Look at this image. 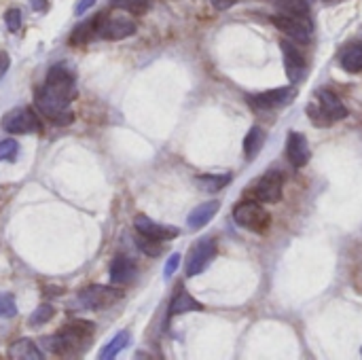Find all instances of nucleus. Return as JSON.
<instances>
[{"label":"nucleus","mask_w":362,"mask_h":360,"mask_svg":"<svg viewBox=\"0 0 362 360\" xmlns=\"http://www.w3.org/2000/svg\"><path fill=\"white\" fill-rule=\"evenodd\" d=\"M74 98V76L66 66H53L45 83L36 89V108L53 125H70L74 115L70 102Z\"/></svg>","instance_id":"obj_1"},{"label":"nucleus","mask_w":362,"mask_h":360,"mask_svg":"<svg viewBox=\"0 0 362 360\" xmlns=\"http://www.w3.org/2000/svg\"><path fill=\"white\" fill-rule=\"evenodd\" d=\"M93 333H95V325L89 320H70L68 325H64L53 337L47 339V344L51 346V350L57 356H66V359H74L87 352V348L93 342Z\"/></svg>","instance_id":"obj_2"},{"label":"nucleus","mask_w":362,"mask_h":360,"mask_svg":"<svg viewBox=\"0 0 362 360\" xmlns=\"http://www.w3.org/2000/svg\"><path fill=\"white\" fill-rule=\"evenodd\" d=\"M308 117L318 127H329L348 117V108L331 89H318L316 102L308 104Z\"/></svg>","instance_id":"obj_3"},{"label":"nucleus","mask_w":362,"mask_h":360,"mask_svg":"<svg viewBox=\"0 0 362 360\" xmlns=\"http://www.w3.org/2000/svg\"><path fill=\"white\" fill-rule=\"evenodd\" d=\"M233 221L255 233H265L272 225V216L269 212L263 208L261 202L257 199H244L233 208Z\"/></svg>","instance_id":"obj_4"},{"label":"nucleus","mask_w":362,"mask_h":360,"mask_svg":"<svg viewBox=\"0 0 362 360\" xmlns=\"http://www.w3.org/2000/svg\"><path fill=\"white\" fill-rule=\"evenodd\" d=\"M136 34V21L119 11L112 13H100L98 21V38L104 40H123Z\"/></svg>","instance_id":"obj_5"},{"label":"nucleus","mask_w":362,"mask_h":360,"mask_svg":"<svg viewBox=\"0 0 362 360\" xmlns=\"http://www.w3.org/2000/svg\"><path fill=\"white\" fill-rule=\"evenodd\" d=\"M121 299H123V291H121L119 286L93 284V286H87L85 291L78 293V303H81L85 310H93V312L108 310L110 306L119 303Z\"/></svg>","instance_id":"obj_6"},{"label":"nucleus","mask_w":362,"mask_h":360,"mask_svg":"<svg viewBox=\"0 0 362 360\" xmlns=\"http://www.w3.org/2000/svg\"><path fill=\"white\" fill-rule=\"evenodd\" d=\"M2 129L8 134H38L42 129L40 119L32 108H13L2 117Z\"/></svg>","instance_id":"obj_7"},{"label":"nucleus","mask_w":362,"mask_h":360,"mask_svg":"<svg viewBox=\"0 0 362 360\" xmlns=\"http://www.w3.org/2000/svg\"><path fill=\"white\" fill-rule=\"evenodd\" d=\"M282 189H284V180L282 174L272 170L265 176H261L248 191L250 199H257L261 204H278L282 199Z\"/></svg>","instance_id":"obj_8"},{"label":"nucleus","mask_w":362,"mask_h":360,"mask_svg":"<svg viewBox=\"0 0 362 360\" xmlns=\"http://www.w3.org/2000/svg\"><path fill=\"white\" fill-rule=\"evenodd\" d=\"M295 95H297V89L288 85V87H278V89L263 91V93L248 95V104L255 110H276V108L288 106L295 100Z\"/></svg>","instance_id":"obj_9"},{"label":"nucleus","mask_w":362,"mask_h":360,"mask_svg":"<svg viewBox=\"0 0 362 360\" xmlns=\"http://www.w3.org/2000/svg\"><path fill=\"white\" fill-rule=\"evenodd\" d=\"M216 250H218V248H216V240H214V238H204V240H199V242L191 248V252H189V257H187V276L193 278V276L202 274V272L214 261Z\"/></svg>","instance_id":"obj_10"},{"label":"nucleus","mask_w":362,"mask_h":360,"mask_svg":"<svg viewBox=\"0 0 362 360\" xmlns=\"http://www.w3.org/2000/svg\"><path fill=\"white\" fill-rule=\"evenodd\" d=\"M282 55H284V68L286 74L291 79V83H301L308 76V62L303 57V53L297 49V45H293L291 40H282Z\"/></svg>","instance_id":"obj_11"},{"label":"nucleus","mask_w":362,"mask_h":360,"mask_svg":"<svg viewBox=\"0 0 362 360\" xmlns=\"http://www.w3.org/2000/svg\"><path fill=\"white\" fill-rule=\"evenodd\" d=\"M272 23L284 32L288 38H293L295 42H301V45H308L310 42V23L303 21V17H295V15H274L272 17Z\"/></svg>","instance_id":"obj_12"},{"label":"nucleus","mask_w":362,"mask_h":360,"mask_svg":"<svg viewBox=\"0 0 362 360\" xmlns=\"http://www.w3.org/2000/svg\"><path fill=\"white\" fill-rule=\"evenodd\" d=\"M134 227L140 236L144 238H151V240H157V242H168V240H174L178 238V229L176 227H165V225H159L155 221H151L148 216L144 214H138L134 219Z\"/></svg>","instance_id":"obj_13"},{"label":"nucleus","mask_w":362,"mask_h":360,"mask_svg":"<svg viewBox=\"0 0 362 360\" xmlns=\"http://www.w3.org/2000/svg\"><path fill=\"white\" fill-rule=\"evenodd\" d=\"M286 157L295 168H305L312 159L310 142L301 132H291L286 138Z\"/></svg>","instance_id":"obj_14"},{"label":"nucleus","mask_w":362,"mask_h":360,"mask_svg":"<svg viewBox=\"0 0 362 360\" xmlns=\"http://www.w3.org/2000/svg\"><path fill=\"white\" fill-rule=\"evenodd\" d=\"M136 278V265L127 255H119L110 265V282L112 284H129Z\"/></svg>","instance_id":"obj_15"},{"label":"nucleus","mask_w":362,"mask_h":360,"mask_svg":"<svg viewBox=\"0 0 362 360\" xmlns=\"http://www.w3.org/2000/svg\"><path fill=\"white\" fill-rule=\"evenodd\" d=\"M218 208H221V202H218V199H212V202H206V204L197 206V208L189 214V221H187L189 227H191V229H202V227H206V225L216 216Z\"/></svg>","instance_id":"obj_16"},{"label":"nucleus","mask_w":362,"mask_h":360,"mask_svg":"<svg viewBox=\"0 0 362 360\" xmlns=\"http://www.w3.org/2000/svg\"><path fill=\"white\" fill-rule=\"evenodd\" d=\"M204 306L193 299L187 291H178L170 303V310H168V316H180V314H189V312H202Z\"/></svg>","instance_id":"obj_17"},{"label":"nucleus","mask_w":362,"mask_h":360,"mask_svg":"<svg viewBox=\"0 0 362 360\" xmlns=\"http://www.w3.org/2000/svg\"><path fill=\"white\" fill-rule=\"evenodd\" d=\"M98 21H100V15L87 19L85 23H78V25L72 30V34H70V45L83 47V45H87L91 38H98Z\"/></svg>","instance_id":"obj_18"},{"label":"nucleus","mask_w":362,"mask_h":360,"mask_svg":"<svg viewBox=\"0 0 362 360\" xmlns=\"http://www.w3.org/2000/svg\"><path fill=\"white\" fill-rule=\"evenodd\" d=\"M8 356L13 360H40L42 352L32 339H17L15 344H11Z\"/></svg>","instance_id":"obj_19"},{"label":"nucleus","mask_w":362,"mask_h":360,"mask_svg":"<svg viewBox=\"0 0 362 360\" xmlns=\"http://www.w3.org/2000/svg\"><path fill=\"white\" fill-rule=\"evenodd\" d=\"M263 144H265V132L259 125L250 127V132L244 138V157L248 161L257 159V155L263 151Z\"/></svg>","instance_id":"obj_20"},{"label":"nucleus","mask_w":362,"mask_h":360,"mask_svg":"<svg viewBox=\"0 0 362 360\" xmlns=\"http://www.w3.org/2000/svg\"><path fill=\"white\" fill-rule=\"evenodd\" d=\"M341 68L350 74L362 72V45H350L341 51Z\"/></svg>","instance_id":"obj_21"},{"label":"nucleus","mask_w":362,"mask_h":360,"mask_svg":"<svg viewBox=\"0 0 362 360\" xmlns=\"http://www.w3.org/2000/svg\"><path fill=\"white\" fill-rule=\"evenodd\" d=\"M195 182L206 193H216L231 182V174H204V176H197Z\"/></svg>","instance_id":"obj_22"},{"label":"nucleus","mask_w":362,"mask_h":360,"mask_svg":"<svg viewBox=\"0 0 362 360\" xmlns=\"http://www.w3.org/2000/svg\"><path fill=\"white\" fill-rule=\"evenodd\" d=\"M127 344H129V333L127 331H121V333H117L104 348H102V352H100V359L102 360H110L115 359L119 352H123L125 348H127Z\"/></svg>","instance_id":"obj_23"},{"label":"nucleus","mask_w":362,"mask_h":360,"mask_svg":"<svg viewBox=\"0 0 362 360\" xmlns=\"http://www.w3.org/2000/svg\"><path fill=\"white\" fill-rule=\"evenodd\" d=\"M110 4L129 15H144L151 6V0H110Z\"/></svg>","instance_id":"obj_24"},{"label":"nucleus","mask_w":362,"mask_h":360,"mask_svg":"<svg viewBox=\"0 0 362 360\" xmlns=\"http://www.w3.org/2000/svg\"><path fill=\"white\" fill-rule=\"evenodd\" d=\"M278 6L286 13V15H295V17H308L310 13V4L308 0H278Z\"/></svg>","instance_id":"obj_25"},{"label":"nucleus","mask_w":362,"mask_h":360,"mask_svg":"<svg viewBox=\"0 0 362 360\" xmlns=\"http://www.w3.org/2000/svg\"><path fill=\"white\" fill-rule=\"evenodd\" d=\"M53 316H55V308L49 306V303H42V306H38V308L34 310V314H32V318H30V327H42V325H47Z\"/></svg>","instance_id":"obj_26"},{"label":"nucleus","mask_w":362,"mask_h":360,"mask_svg":"<svg viewBox=\"0 0 362 360\" xmlns=\"http://www.w3.org/2000/svg\"><path fill=\"white\" fill-rule=\"evenodd\" d=\"M138 246H140V250H142L144 255H148V257H159L161 250H163L161 242L151 240V238H144V236H140V233H138Z\"/></svg>","instance_id":"obj_27"},{"label":"nucleus","mask_w":362,"mask_h":360,"mask_svg":"<svg viewBox=\"0 0 362 360\" xmlns=\"http://www.w3.org/2000/svg\"><path fill=\"white\" fill-rule=\"evenodd\" d=\"M17 314V306L11 293L0 295V318H13Z\"/></svg>","instance_id":"obj_28"},{"label":"nucleus","mask_w":362,"mask_h":360,"mask_svg":"<svg viewBox=\"0 0 362 360\" xmlns=\"http://www.w3.org/2000/svg\"><path fill=\"white\" fill-rule=\"evenodd\" d=\"M4 23L11 32H17L21 28V11L19 8H8L4 13Z\"/></svg>","instance_id":"obj_29"},{"label":"nucleus","mask_w":362,"mask_h":360,"mask_svg":"<svg viewBox=\"0 0 362 360\" xmlns=\"http://www.w3.org/2000/svg\"><path fill=\"white\" fill-rule=\"evenodd\" d=\"M17 155V142L15 140H2L0 142V161H13Z\"/></svg>","instance_id":"obj_30"},{"label":"nucleus","mask_w":362,"mask_h":360,"mask_svg":"<svg viewBox=\"0 0 362 360\" xmlns=\"http://www.w3.org/2000/svg\"><path fill=\"white\" fill-rule=\"evenodd\" d=\"M178 265H180V255H172V257L168 259V263H165L163 276H165V278H172V276H174V272L178 269Z\"/></svg>","instance_id":"obj_31"},{"label":"nucleus","mask_w":362,"mask_h":360,"mask_svg":"<svg viewBox=\"0 0 362 360\" xmlns=\"http://www.w3.org/2000/svg\"><path fill=\"white\" fill-rule=\"evenodd\" d=\"M93 4H95V0H76V4H74V15H85Z\"/></svg>","instance_id":"obj_32"},{"label":"nucleus","mask_w":362,"mask_h":360,"mask_svg":"<svg viewBox=\"0 0 362 360\" xmlns=\"http://www.w3.org/2000/svg\"><path fill=\"white\" fill-rule=\"evenodd\" d=\"M8 66H11V57H8V53H6V51H2V49H0V81L4 79V74H6V70H8Z\"/></svg>","instance_id":"obj_33"},{"label":"nucleus","mask_w":362,"mask_h":360,"mask_svg":"<svg viewBox=\"0 0 362 360\" xmlns=\"http://www.w3.org/2000/svg\"><path fill=\"white\" fill-rule=\"evenodd\" d=\"M240 0H212V4H214V8L216 11H227V8H231L233 4H238Z\"/></svg>","instance_id":"obj_34"},{"label":"nucleus","mask_w":362,"mask_h":360,"mask_svg":"<svg viewBox=\"0 0 362 360\" xmlns=\"http://www.w3.org/2000/svg\"><path fill=\"white\" fill-rule=\"evenodd\" d=\"M30 4H32V8L34 11H47V6H49V2L47 0H30Z\"/></svg>","instance_id":"obj_35"}]
</instances>
